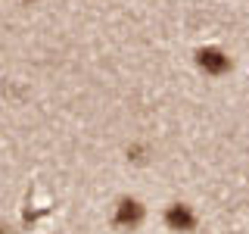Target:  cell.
Segmentation results:
<instances>
[{
	"label": "cell",
	"instance_id": "6da1fadb",
	"mask_svg": "<svg viewBox=\"0 0 249 234\" xmlns=\"http://www.w3.org/2000/svg\"><path fill=\"white\" fill-rule=\"evenodd\" d=\"M140 215H143V209H140V203H134V200H122L119 209H115V222H119L122 228H134L140 222Z\"/></svg>",
	"mask_w": 249,
	"mask_h": 234
},
{
	"label": "cell",
	"instance_id": "7a4b0ae2",
	"mask_svg": "<svg viewBox=\"0 0 249 234\" xmlns=\"http://www.w3.org/2000/svg\"><path fill=\"white\" fill-rule=\"evenodd\" d=\"M199 66L206 69V72H212V75H221L224 69H228V57H224L221 50H215V47H209V50L199 53Z\"/></svg>",
	"mask_w": 249,
	"mask_h": 234
},
{
	"label": "cell",
	"instance_id": "3957f363",
	"mask_svg": "<svg viewBox=\"0 0 249 234\" xmlns=\"http://www.w3.org/2000/svg\"><path fill=\"white\" fill-rule=\"evenodd\" d=\"M165 222H168L175 231H190V228H193V213H190L187 206H181V203H178V206H171L168 213H165Z\"/></svg>",
	"mask_w": 249,
	"mask_h": 234
}]
</instances>
